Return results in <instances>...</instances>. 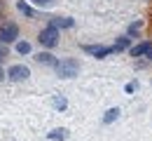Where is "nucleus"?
<instances>
[{
  "label": "nucleus",
  "mask_w": 152,
  "mask_h": 141,
  "mask_svg": "<svg viewBox=\"0 0 152 141\" xmlns=\"http://www.w3.org/2000/svg\"><path fill=\"white\" fill-rule=\"evenodd\" d=\"M56 71H58L61 78H75L77 73H80V61L77 59H61Z\"/></svg>",
  "instance_id": "f257e3e1"
},
{
  "label": "nucleus",
  "mask_w": 152,
  "mask_h": 141,
  "mask_svg": "<svg viewBox=\"0 0 152 141\" xmlns=\"http://www.w3.org/2000/svg\"><path fill=\"white\" fill-rule=\"evenodd\" d=\"M40 45H45V47H56L58 42V28H54V26H47V28H42L38 35Z\"/></svg>",
  "instance_id": "f03ea898"
},
{
  "label": "nucleus",
  "mask_w": 152,
  "mask_h": 141,
  "mask_svg": "<svg viewBox=\"0 0 152 141\" xmlns=\"http://www.w3.org/2000/svg\"><path fill=\"white\" fill-rule=\"evenodd\" d=\"M19 38V26L17 24H5L0 26V45H10Z\"/></svg>",
  "instance_id": "7ed1b4c3"
},
{
  "label": "nucleus",
  "mask_w": 152,
  "mask_h": 141,
  "mask_svg": "<svg viewBox=\"0 0 152 141\" xmlns=\"http://www.w3.org/2000/svg\"><path fill=\"white\" fill-rule=\"evenodd\" d=\"M82 49L87 54H94L96 59H105V57H110L115 52V47H105V45H84Z\"/></svg>",
  "instance_id": "20e7f679"
},
{
  "label": "nucleus",
  "mask_w": 152,
  "mask_h": 141,
  "mask_svg": "<svg viewBox=\"0 0 152 141\" xmlns=\"http://www.w3.org/2000/svg\"><path fill=\"white\" fill-rule=\"evenodd\" d=\"M28 75H31V71H28L26 66H21V63H14V66H10V71H7V78H10V80H14V82L26 80Z\"/></svg>",
  "instance_id": "39448f33"
},
{
  "label": "nucleus",
  "mask_w": 152,
  "mask_h": 141,
  "mask_svg": "<svg viewBox=\"0 0 152 141\" xmlns=\"http://www.w3.org/2000/svg\"><path fill=\"white\" fill-rule=\"evenodd\" d=\"M150 49H152L150 42H140V45L131 47V57H145V54H150Z\"/></svg>",
  "instance_id": "423d86ee"
},
{
  "label": "nucleus",
  "mask_w": 152,
  "mask_h": 141,
  "mask_svg": "<svg viewBox=\"0 0 152 141\" xmlns=\"http://www.w3.org/2000/svg\"><path fill=\"white\" fill-rule=\"evenodd\" d=\"M38 63H45V66H58V61L54 59V54H49V52H40L38 57H35Z\"/></svg>",
  "instance_id": "0eeeda50"
},
{
  "label": "nucleus",
  "mask_w": 152,
  "mask_h": 141,
  "mask_svg": "<svg viewBox=\"0 0 152 141\" xmlns=\"http://www.w3.org/2000/svg\"><path fill=\"white\" fill-rule=\"evenodd\" d=\"M73 24H75V21L70 19V17H63V19L58 17V19H52V24H49V26H54V28H70Z\"/></svg>",
  "instance_id": "6e6552de"
},
{
  "label": "nucleus",
  "mask_w": 152,
  "mask_h": 141,
  "mask_svg": "<svg viewBox=\"0 0 152 141\" xmlns=\"http://www.w3.org/2000/svg\"><path fill=\"white\" fill-rule=\"evenodd\" d=\"M47 139H52V141H66V139H68V129H52V132L47 134Z\"/></svg>",
  "instance_id": "1a4fd4ad"
},
{
  "label": "nucleus",
  "mask_w": 152,
  "mask_h": 141,
  "mask_svg": "<svg viewBox=\"0 0 152 141\" xmlns=\"http://www.w3.org/2000/svg\"><path fill=\"white\" fill-rule=\"evenodd\" d=\"M117 118H119V108H108V111H105V115H103V122H105V125H110V122L117 120Z\"/></svg>",
  "instance_id": "9d476101"
},
{
  "label": "nucleus",
  "mask_w": 152,
  "mask_h": 141,
  "mask_svg": "<svg viewBox=\"0 0 152 141\" xmlns=\"http://www.w3.org/2000/svg\"><path fill=\"white\" fill-rule=\"evenodd\" d=\"M17 7H19V12H23L26 17H35V12H33V10H31V7H28L23 0H19V2H17Z\"/></svg>",
  "instance_id": "9b49d317"
},
{
  "label": "nucleus",
  "mask_w": 152,
  "mask_h": 141,
  "mask_svg": "<svg viewBox=\"0 0 152 141\" xmlns=\"http://www.w3.org/2000/svg\"><path fill=\"white\" fill-rule=\"evenodd\" d=\"M17 52L19 54H31V42H17Z\"/></svg>",
  "instance_id": "f8f14e48"
},
{
  "label": "nucleus",
  "mask_w": 152,
  "mask_h": 141,
  "mask_svg": "<svg viewBox=\"0 0 152 141\" xmlns=\"http://www.w3.org/2000/svg\"><path fill=\"white\" fill-rule=\"evenodd\" d=\"M68 106V101H66V97H54V108H58V111H63Z\"/></svg>",
  "instance_id": "ddd939ff"
},
{
  "label": "nucleus",
  "mask_w": 152,
  "mask_h": 141,
  "mask_svg": "<svg viewBox=\"0 0 152 141\" xmlns=\"http://www.w3.org/2000/svg\"><path fill=\"white\" fill-rule=\"evenodd\" d=\"M115 49H126L129 47V38H117V42L113 45Z\"/></svg>",
  "instance_id": "4468645a"
},
{
  "label": "nucleus",
  "mask_w": 152,
  "mask_h": 141,
  "mask_svg": "<svg viewBox=\"0 0 152 141\" xmlns=\"http://www.w3.org/2000/svg\"><path fill=\"white\" fill-rule=\"evenodd\" d=\"M140 26H143L140 21H138V24H131V26H129V33H136V31H140Z\"/></svg>",
  "instance_id": "2eb2a0df"
},
{
  "label": "nucleus",
  "mask_w": 152,
  "mask_h": 141,
  "mask_svg": "<svg viewBox=\"0 0 152 141\" xmlns=\"http://www.w3.org/2000/svg\"><path fill=\"white\" fill-rule=\"evenodd\" d=\"M33 2H35V5H42V7H47V5H52L54 0H33Z\"/></svg>",
  "instance_id": "dca6fc26"
},
{
  "label": "nucleus",
  "mask_w": 152,
  "mask_h": 141,
  "mask_svg": "<svg viewBox=\"0 0 152 141\" xmlns=\"http://www.w3.org/2000/svg\"><path fill=\"white\" fill-rule=\"evenodd\" d=\"M2 57H7V47H5V45H0V59H2Z\"/></svg>",
  "instance_id": "f3484780"
},
{
  "label": "nucleus",
  "mask_w": 152,
  "mask_h": 141,
  "mask_svg": "<svg viewBox=\"0 0 152 141\" xmlns=\"http://www.w3.org/2000/svg\"><path fill=\"white\" fill-rule=\"evenodd\" d=\"M124 89H126V92H133V89H136V82H129V85H126Z\"/></svg>",
  "instance_id": "a211bd4d"
},
{
  "label": "nucleus",
  "mask_w": 152,
  "mask_h": 141,
  "mask_svg": "<svg viewBox=\"0 0 152 141\" xmlns=\"http://www.w3.org/2000/svg\"><path fill=\"white\" fill-rule=\"evenodd\" d=\"M2 78H5V71H2V68H0V80H2Z\"/></svg>",
  "instance_id": "6ab92c4d"
},
{
  "label": "nucleus",
  "mask_w": 152,
  "mask_h": 141,
  "mask_svg": "<svg viewBox=\"0 0 152 141\" xmlns=\"http://www.w3.org/2000/svg\"><path fill=\"white\" fill-rule=\"evenodd\" d=\"M148 59H152V49H150V54H148Z\"/></svg>",
  "instance_id": "aec40b11"
}]
</instances>
